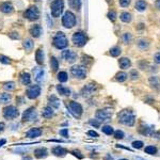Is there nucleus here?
<instances>
[{"label":"nucleus","instance_id":"obj_30","mask_svg":"<svg viewBox=\"0 0 160 160\" xmlns=\"http://www.w3.org/2000/svg\"><path fill=\"white\" fill-rule=\"evenodd\" d=\"M146 8H147V4H146L144 0H139V1L135 2V9L138 10L139 12H144Z\"/></svg>","mask_w":160,"mask_h":160},{"label":"nucleus","instance_id":"obj_39","mask_svg":"<svg viewBox=\"0 0 160 160\" xmlns=\"http://www.w3.org/2000/svg\"><path fill=\"white\" fill-rule=\"evenodd\" d=\"M145 153L146 154H149V155H155L157 153V148L153 146V145H149V146H146L145 147Z\"/></svg>","mask_w":160,"mask_h":160},{"label":"nucleus","instance_id":"obj_25","mask_svg":"<svg viewBox=\"0 0 160 160\" xmlns=\"http://www.w3.org/2000/svg\"><path fill=\"white\" fill-rule=\"evenodd\" d=\"M11 98H12V96L8 92L1 93V94H0V104L6 105V104H9V102H11Z\"/></svg>","mask_w":160,"mask_h":160},{"label":"nucleus","instance_id":"obj_14","mask_svg":"<svg viewBox=\"0 0 160 160\" xmlns=\"http://www.w3.org/2000/svg\"><path fill=\"white\" fill-rule=\"evenodd\" d=\"M95 90H96L95 84H93V83H90V84H86V86H84V88H83L82 91H81V94H82L83 97L88 98V97H90V96H92L93 94H94Z\"/></svg>","mask_w":160,"mask_h":160},{"label":"nucleus","instance_id":"obj_13","mask_svg":"<svg viewBox=\"0 0 160 160\" xmlns=\"http://www.w3.org/2000/svg\"><path fill=\"white\" fill-rule=\"evenodd\" d=\"M62 58L68 63H74L77 60V53H74L73 50L66 49L64 51H62Z\"/></svg>","mask_w":160,"mask_h":160},{"label":"nucleus","instance_id":"obj_18","mask_svg":"<svg viewBox=\"0 0 160 160\" xmlns=\"http://www.w3.org/2000/svg\"><path fill=\"white\" fill-rule=\"evenodd\" d=\"M0 11L4 14H11L14 11V6L11 2H3L0 4Z\"/></svg>","mask_w":160,"mask_h":160},{"label":"nucleus","instance_id":"obj_32","mask_svg":"<svg viewBox=\"0 0 160 160\" xmlns=\"http://www.w3.org/2000/svg\"><path fill=\"white\" fill-rule=\"evenodd\" d=\"M120 18L123 22H131V19H133V17H131V14H130V13L123 12L122 14H121Z\"/></svg>","mask_w":160,"mask_h":160},{"label":"nucleus","instance_id":"obj_48","mask_svg":"<svg viewBox=\"0 0 160 160\" xmlns=\"http://www.w3.org/2000/svg\"><path fill=\"white\" fill-rule=\"evenodd\" d=\"M90 125H91V126H94V127H99L100 123H99L98 121L95 119V120H91V121H90Z\"/></svg>","mask_w":160,"mask_h":160},{"label":"nucleus","instance_id":"obj_8","mask_svg":"<svg viewBox=\"0 0 160 160\" xmlns=\"http://www.w3.org/2000/svg\"><path fill=\"white\" fill-rule=\"evenodd\" d=\"M19 115L18 109L15 106H8L3 109V117L6 120H14Z\"/></svg>","mask_w":160,"mask_h":160},{"label":"nucleus","instance_id":"obj_46","mask_svg":"<svg viewBox=\"0 0 160 160\" xmlns=\"http://www.w3.org/2000/svg\"><path fill=\"white\" fill-rule=\"evenodd\" d=\"M130 2H131V0H120V6L122 8H126L129 6Z\"/></svg>","mask_w":160,"mask_h":160},{"label":"nucleus","instance_id":"obj_10","mask_svg":"<svg viewBox=\"0 0 160 160\" xmlns=\"http://www.w3.org/2000/svg\"><path fill=\"white\" fill-rule=\"evenodd\" d=\"M67 109L69 110V112H71L73 115H74L75 117H80L81 116V114H82V106L80 105V104H78V102H74V100H72V102H68L67 105Z\"/></svg>","mask_w":160,"mask_h":160},{"label":"nucleus","instance_id":"obj_59","mask_svg":"<svg viewBox=\"0 0 160 160\" xmlns=\"http://www.w3.org/2000/svg\"><path fill=\"white\" fill-rule=\"evenodd\" d=\"M121 160H127V159H121Z\"/></svg>","mask_w":160,"mask_h":160},{"label":"nucleus","instance_id":"obj_7","mask_svg":"<svg viewBox=\"0 0 160 160\" xmlns=\"http://www.w3.org/2000/svg\"><path fill=\"white\" fill-rule=\"evenodd\" d=\"M24 16L25 18H27L28 20L30 22H34V20H37L40 18V10L37 9L36 6H30L29 9H27L24 13Z\"/></svg>","mask_w":160,"mask_h":160},{"label":"nucleus","instance_id":"obj_6","mask_svg":"<svg viewBox=\"0 0 160 160\" xmlns=\"http://www.w3.org/2000/svg\"><path fill=\"white\" fill-rule=\"evenodd\" d=\"M72 41L74 43L75 46L77 47H83L88 42V36L86 35V33H83L82 31H77L73 34Z\"/></svg>","mask_w":160,"mask_h":160},{"label":"nucleus","instance_id":"obj_22","mask_svg":"<svg viewBox=\"0 0 160 160\" xmlns=\"http://www.w3.org/2000/svg\"><path fill=\"white\" fill-rule=\"evenodd\" d=\"M53 114H55L53 108H51L50 106H47V107L43 108V111H42L43 117H45V119H50V117L53 116Z\"/></svg>","mask_w":160,"mask_h":160},{"label":"nucleus","instance_id":"obj_16","mask_svg":"<svg viewBox=\"0 0 160 160\" xmlns=\"http://www.w3.org/2000/svg\"><path fill=\"white\" fill-rule=\"evenodd\" d=\"M33 74H34V79H35L36 82H42L44 80V76H45L44 69H42V68L40 67H34Z\"/></svg>","mask_w":160,"mask_h":160},{"label":"nucleus","instance_id":"obj_50","mask_svg":"<svg viewBox=\"0 0 160 160\" xmlns=\"http://www.w3.org/2000/svg\"><path fill=\"white\" fill-rule=\"evenodd\" d=\"M9 36L11 37V39H13V40H19V35L18 33H16V32H12V33L9 34Z\"/></svg>","mask_w":160,"mask_h":160},{"label":"nucleus","instance_id":"obj_26","mask_svg":"<svg viewBox=\"0 0 160 160\" xmlns=\"http://www.w3.org/2000/svg\"><path fill=\"white\" fill-rule=\"evenodd\" d=\"M22 46H24V48L26 49V51L30 53L31 50L33 49V46H34L33 41L31 40V39H26V40L22 42Z\"/></svg>","mask_w":160,"mask_h":160},{"label":"nucleus","instance_id":"obj_4","mask_svg":"<svg viewBox=\"0 0 160 160\" xmlns=\"http://www.w3.org/2000/svg\"><path fill=\"white\" fill-rule=\"evenodd\" d=\"M63 9H64V1L63 0H53L51 4H50L51 15L55 18L60 17V15L63 12Z\"/></svg>","mask_w":160,"mask_h":160},{"label":"nucleus","instance_id":"obj_40","mask_svg":"<svg viewBox=\"0 0 160 160\" xmlns=\"http://www.w3.org/2000/svg\"><path fill=\"white\" fill-rule=\"evenodd\" d=\"M148 46H149V44H148L145 40H140L138 42V47L142 50H144V49H146V48H148Z\"/></svg>","mask_w":160,"mask_h":160},{"label":"nucleus","instance_id":"obj_53","mask_svg":"<svg viewBox=\"0 0 160 160\" xmlns=\"http://www.w3.org/2000/svg\"><path fill=\"white\" fill-rule=\"evenodd\" d=\"M130 75H131V79H133V80H135V79H138V78H139V74L135 71L131 72V74H130Z\"/></svg>","mask_w":160,"mask_h":160},{"label":"nucleus","instance_id":"obj_29","mask_svg":"<svg viewBox=\"0 0 160 160\" xmlns=\"http://www.w3.org/2000/svg\"><path fill=\"white\" fill-rule=\"evenodd\" d=\"M149 84L152 86V88H154L156 90H160V80L158 77H153L149 78Z\"/></svg>","mask_w":160,"mask_h":160},{"label":"nucleus","instance_id":"obj_55","mask_svg":"<svg viewBox=\"0 0 160 160\" xmlns=\"http://www.w3.org/2000/svg\"><path fill=\"white\" fill-rule=\"evenodd\" d=\"M3 129H4V124L0 122V133H1V131H2Z\"/></svg>","mask_w":160,"mask_h":160},{"label":"nucleus","instance_id":"obj_47","mask_svg":"<svg viewBox=\"0 0 160 160\" xmlns=\"http://www.w3.org/2000/svg\"><path fill=\"white\" fill-rule=\"evenodd\" d=\"M59 133H60V135H62V137H64V138H67L68 137V129H62L59 131Z\"/></svg>","mask_w":160,"mask_h":160},{"label":"nucleus","instance_id":"obj_11","mask_svg":"<svg viewBox=\"0 0 160 160\" xmlns=\"http://www.w3.org/2000/svg\"><path fill=\"white\" fill-rule=\"evenodd\" d=\"M37 119V114L36 111H35V108H29L22 113V122H31V121H36Z\"/></svg>","mask_w":160,"mask_h":160},{"label":"nucleus","instance_id":"obj_3","mask_svg":"<svg viewBox=\"0 0 160 160\" xmlns=\"http://www.w3.org/2000/svg\"><path fill=\"white\" fill-rule=\"evenodd\" d=\"M111 116H112V109H109V108L99 109L95 114L96 120L98 121L99 123H107L110 121Z\"/></svg>","mask_w":160,"mask_h":160},{"label":"nucleus","instance_id":"obj_45","mask_svg":"<svg viewBox=\"0 0 160 160\" xmlns=\"http://www.w3.org/2000/svg\"><path fill=\"white\" fill-rule=\"evenodd\" d=\"M108 18L110 19L111 22H114L116 19V13L114 12V11H110V12L108 13Z\"/></svg>","mask_w":160,"mask_h":160},{"label":"nucleus","instance_id":"obj_37","mask_svg":"<svg viewBox=\"0 0 160 160\" xmlns=\"http://www.w3.org/2000/svg\"><path fill=\"white\" fill-rule=\"evenodd\" d=\"M3 89L8 91V92H11L13 90L15 89V82H13V81H10V82H6L3 84Z\"/></svg>","mask_w":160,"mask_h":160},{"label":"nucleus","instance_id":"obj_12","mask_svg":"<svg viewBox=\"0 0 160 160\" xmlns=\"http://www.w3.org/2000/svg\"><path fill=\"white\" fill-rule=\"evenodd\" d=\"M41 91H42V89H41L40 86H31L26 91V95H27L28 98L35 99L41 95Z\"/></svg>","mask_w":160,"mask_h":160},{"label":"nucleus","instance_id":"obj_19","mask_svg":"<svg viewBox=\"0 0 160 160\" xmlns=\"http://www.w3.org/2000/svg\"><path fill=\"white\" fill-rule=\"evenodd\" d=\"M67 153H68L67 149L62 147V146H55V147L53 148V154L55 156H57V157H64Z\"/></svg>","mask_w":160,"mask_h":160},{"label":"nucleus","instance_id":"obj_1","mask_svg":"<svg viewBox=\"0 0 160 160\" xmlns=\"http://www.w3.org/2000/svg\"><path fill=\"white\" fill-rule=\"evenodd\" d=\"M119 122L125 126H133L135 123V116L130 110H123L119 113Z\"/></svg>","mask_w":160,"mask_h":160},{"label":"nucleus","instance_id":"obj_15","mask_svg":"<svg viewBox=\"0 0 160 160\" xmlns=\"http://www.w3.org/2000/svg\"><path fill=\"white\" fill-rule=\"evenodd\" d=\"M42 129L41 128H31L30 130H28L26 133V138H29V139H35V138H39L41 137L42 135Z\"/></svg>","mask_w":160,"mask_h":160},{"label":"nucleus","instance_id":"obj_2","mask_svg":"<svg viewBox=\"0 0 160 160\" xmlns=\"http://www.w3.org/2000/svg\"><path fill=\"white\" fill-rule=\"evenodd\" d=\"M53 44L57 49H64L68 45V40L63 32H57L53 39Z\"/></svg>","mask_w":160,"mask_h":160},{"label":"nucleus","instance_id":"obj_33","mask_svg":"<svg viewBox=\"0 0 160 160\" xmlns=\"http://www.w3.org/2000/svg\"><path fill=\"white\" fill-rule=\"evenodd\" d=\"M68 4L72 9L79 10L80 6H81V0H68Z\"/></svg>","mask_w":160,"mask_h":160},{"label":"nucleus","instance_id":"obj_31","mask_svg":"<svg viewBox=\"0 0 160 160\" xmlns=\"http://www.w3.org/2000/svg\"><path fill=\"white\" fill-rule=\"evenodd\" d=\"M50 67L53 72H57L59 68V61L57 60L55 57H50Z\"/></svg>","mask_w":160,"mask_h":160},{"label":"nucleus","instance_id":"obj_20","mask_svg":"<svg viewBox=\"0 0 160 160\" xmlns=\"http://www.w3.org/2000/svg\"><path fill=\"white\" fill-rule=\"evenodd\" d=\"M42 27L40 25H34L30 28V34L34 39H37V37L41 36V34H42Z\"/></svg>","mask_w":160,"mask_h":160},{"label":"nucleus","instance_id":"obj_9","mask_svg":"<svg viewBox=\"0 0 160 160\" xmlns=\"http://www.w3.org/2000/svg\"><path fill=\"white\" fill-rule=\"evenodd\" d=\"M71 74L77 79H84L86 77V67H83L82 65H74L71 68Z\"/></svg>","mask_w":160,"mask_h":160},{"label":"nucleus","instance_id":"obj_21","mask_svg":"<svg viewBox=\"0 0 160 160\" xmlns=\"http://www.w3.org/2000/svg\"><path fill=\"white\" fill-rule=\"evenodd\" d=\"M119 64H120L121 68H123V69H127V68L130 67V65H131V61H130L128 58H126V57H123V58H121L120 60H119Z\"/></svg>","mask_w":160,"mask_h":160},{"label":"nucleus","instance_id":"obj_38","mask_svg":"<svg viewBox=\"0 0 160 160\" xmlns=\"http://www.w3.org/2000/svg\"><path fill=\"white\" fill-rule=\"evenodd\" d=\"M121 48L120 47H117V46H115V47H112L110 49V55H112V57H119V55H121Z\"/></svg>","mask_w":160,"mask_h":160},{"label":"nucleus","instance_id":"obj_34","mask_svg":"<svg viewBox=\"0 0 160 160\" xmlns=\"http://www.w3.org/2000/svg\"><path fill=\"white\" fill-rule=\"evenodd\" d=\"M102 131L104 133H106L107 135H113V133H114L113 127L110 126V125H104V126L102 127Z\"/></svg>","mask_w":160,"mask_h":160},{"label":"nucleus","instance_id":"obj_24","mask_svg":"<svg viewBox=\"0 0 160 160\" xmlns=\"http://www.w3.org/2000/svg\"><path fill=\"white\" fill-rule=\"evenodd\" d=\"M35 61L39 65L44 64V51L41 48H39L35 53Z\"/></svg>","mask_w":160,"mask_h":160},{"label":"nucleus","instance_id":"obj_44","mask_svg":"<svg viewBox=\"0 0 160 160\" xmlns=\"http://www.w3.org/2000/svg\"><path fill=\"white\" fill-rule=\"evenodd\" d=\"M133 147L137 148V149H140V148L143 147V142L142 141H135L133 142Z\"/></svg>","mask_w":160,"mask_h":160},{"label":"nucleus","instance_id":"obj_35","mask_svg":"<svg viewBox=\"0 0 160 160\" xmlns=\"http://www.w3.org/2000/svg\"><path fill=\"white\" fill-rule=\"evenodd\" d=\"M57 78H58V80L60 82H66L68 80V75L66 72H60L58 74V76H57Z\"/></svg>","mask_w":160,"mask_h":160},{"label":"nucleus","instance_id":"obj_58","mask_svg":"<svg viewBox=\"0 0 160 160\" xmlns=\"http://www.w3.org/2000/svg\"><path fill=\"white\" fill-rule=\"evenodd\" d=\"M22 160H32V158H30V157H24Z\"/></svg>","mask_w":160,"mask_h":160},{"label":"nucleus","instance_id":"obj_23","mask_svg":"<svg viewBox=\"0 0 160 160\" xmlns=\"http://www.w3.org/2000/svg\"><path fill=\"white\" fill-rule=\"evenodd\" d=\"M57 91H58V93L60 94V95L62 96H69L71 95L72 91L68 88H66V86H57Z\"/></svg>","mask_w":160,"mask_h":160},{"label":"nucleus","instance_id":"obj_51","mask_svg":"<svg viewBox=\"0 0 160 160\" xmlns=\"http://www.w3.org/2000/svg\"><path fill=\"white\" fill-rule=\"evenodd\" d=\"M71 154H73L74 156L78 157L79 159H82V158H83L82 155H80V152H79V151H72V152H71Z\"/></svg>","mask_w":160,"mask_h":160},{"label":"nucleus","instance_id":"obj_28","mask_svg":"<svg viewBox=\"0 0 160 160\" xmlns=\"http://www.w3.org/2000/svg\"><path fill=\"white\" fill-rule=\"evenodd\" d=\"M20 82L24 84V86H28L31 83V76L29 73H22L20 75Z\"/></svg>","mask_w":160,"mask_h":160},{"label":"nucleus","instance_id":"obj_43","mask_svg":"<svg viewBox=\"0 0 160 160\" xmlns=\"http://www.w3.org/2000/svg\"><path fill=\"white\" fill-rule=\"evenodd\" d=\"M113 135L115 139H123L125 137V135H124V133L122 130H116L115 133H113Z\"/></svg>","mask_w":160,"mask_h":160},{"label":"nucleus","instance_id":"obj_52","mask_svg":"<svg viewBox=\"0 0 160 160\" xmlns=\"http://www.w3.org/2000/svg\"><path fill=\"white\" fill-rule=\"evenodd\" d=\"M154 61L157 63V64H160V53H157L154 55Z\"/></svg>","mask_w":160,"mask_h":160},{"label":"nucleus","instance_id":"obj_54","mask_svg":"<svg viewBox=\"0 0 160 160\" xmlns=\"http://www.w3.org/2000/svg\"><path fill=\"white\" fill-rule=\"evenodd\" d=\"M6 143V139H2V140H0V146H2Z\"/></svg>","mask_w":160,"mask_h":160},{"label":"nucleus","instance_id":"obj_56","mask_svg":"<svg viewBox=\"0 0 160 160\" xmlns=\"http://www.w3.org/2000/svg\"><path fill=\"white\" fill-rule=\"evenodd\" d=\"M156 6H157L158 10H160V0H157V2H156Z\"/></svg>","mask_w":160,"mask_h":160},{"label":"nucleus","instance_id":"obj_36","mask_svg":"<svg viewBox=\"0 0 160 160\" xmlns=\"http://www.w3.org/2000/svg\"><path fill=\"white\" fill-rule=\"evenodd\" d=\"M127 77H128V75H127L126 73H124V72H120V73H117L116 74L115 79H116V81H119V82H124V81L127 79Z\"/></svg>","mask_w":160,"mask_h":160},{"label":"nucleus","instance_id":"obj_41","mask_svg":"<svg viewBox=\"0 0 160 160\" xmlns=\"http://www.w3.org/2000/svg\"><path fill=\"white\" fill-rule=\"evenodd\" d=\"M0 62L3 63V64H11V59H10L9 57L0 55Z\"/></svg>","mask_w":160,"mask_h":160},{"label":"nucleus","instance_id":"obj_5","mask_svg":"<svg viewBox=\"0 0 160 160\" xmlns=\"http://www.w3.org/2000/svg\"><path fill=\"white\" fill-rule=\"evenodd\" d=\"M62 25L67 29H72L76 25V16H75L74 13L71 12V11H66L62 17Z\"/></svg>","mask_w":160,"mask_h":160},{"label":"nucleus","instance_id":"obj_57","mask_svg":"<svg viewBox=\"0 0 160 160\" xmlns=\"http://www.w3.org/2000/svg\"><path fill=\"white\" fill-rule=\"evenodd\" d=\"M133 159L135 160H145V159H143V158H141V157H133Z\"/></svg>","mask_w":160,"mask_h":160},{"label":"nucleus","instance_id":"obj_27","mask_svg":"<svg viewBox=\"0 0 160 160\" xmlns=\"http://www.w3.org/2000/svg\"><path fill=\"white\" fill-rule=\"evenodd\" d=\"M49 106L51 108H55V109H58L59 107H60V100H59V98L57 97V96L55 95H51L49 97Z\"/></svg>","mask_w":160,"mask_h":160},{"label":"nucleus","instance_id":"obj_42","mask_svg":"<svg viewBox=\"0 0 160 160\" xmlns=\"http://www.w3.org/2000/svg\"><path fill=\"white\" fill-rule=\"evenodd\" d=\"M131 34L130 33H124L123 34V42L125 44H128V43H130V41H131Z\"/></svg>","mask_w":160,"mask_h":160},{"label":"nucleus","instance_id":"obj_17","mask_svg":"<svg viewBox=\"0 0 160 160\" xmlns=\"http://www.w3.org/2000/svg\"><path fill=\"white\" fill-rule=\"evenodd\" d=\"M48 156V152L45 147H39L36 149H34V157L37 159H43Z\"/></svg>","mask_w":160,"mask_h":160},{"label":"nucleus","instance_id":"obj_49","mask_svg":"<svg viewBox=\"0 0 160 160\" xmlns=\"http://www.w3.org/2000/svg\"><path fill=\"white\" fill-rule=\"evenodd\" d=\"M88 135L92 137V138H98V133H96V131H94V130H90V131H88Z\"/></svg>","mask_w":160,"mask_h":160}]
</instances>
